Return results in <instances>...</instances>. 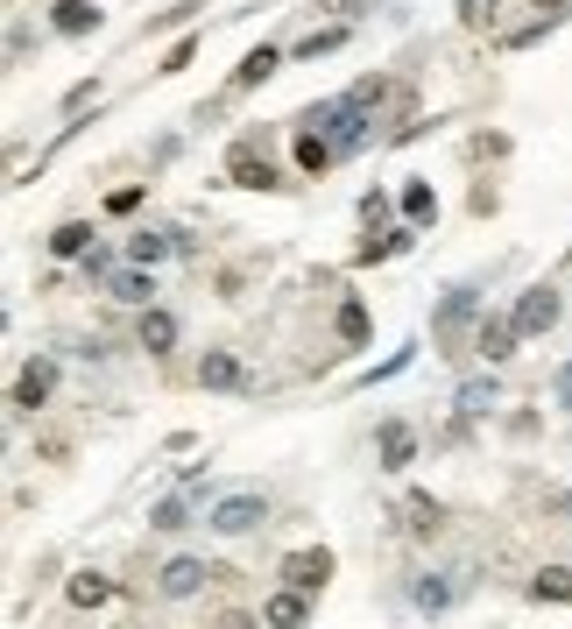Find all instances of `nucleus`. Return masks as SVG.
I'll list each match as a JSON object with an SVG mask.
<instances>
[{"mask_svg":"<svg viewBox=\"0 0 572 629\" xmlns=\"http://www.w3.org/2000/svg\"><path fill=\"white\" fill-rule=\"evenodd\" d=\"M530 8H538V14H551V22H559V14H572V0H530Z\"/></svg>","mask_w":572,"mask_h":629,"instance_id":"obj_34","label":"nucleus"},{"mask_svg":"<svg viewBox=\"0 0 572 629\" xmlns=\"http://www.w3.org/2000/svg\"><path fill=\"white\" fill-rule=\"evenodd\" d=\"M64 595H71V608H100V601L113 595V580H106V574H92V566H85V574H71V587H64Z\"/></svg>","mask_w":572,"mask_h":629,"instance_id":"obj_16","label":"nucleus"},{"mask_svg":"<svg viewBox=\"0 0 572 629\" xmlns=\"http://www.w3.org/2000/svg\"><path fill=\"white\" fill-rule=\"evenodd\" d=\"M339 43H347V29H311V35H297L290 57H326V50H339Z\"/></svg>","mask_w":572,"mask_h":629,"instance_id":"obj_27","label":"nucleus"},{"mask_svg":"<svg viewBox=\"0 0 572 629\" xmlns=\"http://www.w3.org/2000/svg\"><path fill=\"white\" fill-rule=\"evenodd\" d=\"M494 8H502V0H460V22L467 29H494Z\"/></svg>","mask_w":572,"mask_h":629,"instance_id":"obj_29","label":"nucleus"},{"mask_svg":"<svg viewBox=\"0 0 572 629\" xmlns=\"http://www.w3.org/2000/svg\"><path fill=\"white\" fill-rule=\"evenodd\" d=\"M544 29H551V14H544V22H530V29H517V35H509V50H530V43H544Z\"/></svg>","mask_w":572,"mask_h":629,"instance_id":"obj_31","label":"nucleus"},{"mask_svg":"<svg viewBox=\"0 0 572 629\" xmlns=\"http://www.w3.org/2000/svg\"><path fill=\"white\" fill-rule=\"evenodd\" d=\"M404 247H410V226H396V234H375L360 247V262H389V255H404Z\"/></svg>","mask_w":572,"mask_h":629,"instance_id":"obj_26","label":"nucleus"},{"mask_svg":"<svg viewBox=\"0 0 572 629\" xmlns=\"http://www.w3.org/2000/svg\"><path fill=\"white\" fill-rule=\"evenodd\" d=\"M404 530H417V538H431V530H438V503H431V495H410V503H404Z\"/></svg>","mask_w":572,"mask_h":629,"instance_id":"obj_24","label":"nucleus"},{"mask_svg":"<svg viewBox=\"0 0 572 629\" xmlns=\"http://www.w3.org/2000/svg\"><path fill=\"white\" fill-rule=\"evenodd\" d=\"M184 524H191V503H184V495H163V503L149 509V530H184Z\"/></svg>","mask_w":572,"mask_h":629,"instance_id":"obj_23","label":"nucleus"},{"mask_svg":"<svg viewBox=\"0 0 572 629\" xmlns=\"http://www.w3.org/2000/svg\"><path fill=\"white\" fill-rule=\"evenodd\" d=\"M530 601H572V566H544L530 580Z\"/></svg>","mask_w":572,"mask_h":629,"instance_id":"obj_20","label":"nucleus"},{"mask_svg":"<svg viewBox=\"0 0 572 629\" xmlns=\"http://www.w3.org/2000/svg\"><path fill=\"white\" fill-rule=\"evenodd\" d=\"M205 580H213V566H205V559H170L163 574H156V595L163 601H191Z\"/></svg>","mask_w":572,"mask_h":629,"instance_id":"obj_5","label":"nucleus"},{"mask_svg":"<svg viewBox=\"0 0 572 629\" xmlns=\"http://www.w3.org/2000/svg\"><path fill=\"white\" fill-rule=\"evenodd\" d=\"M368 0H318V14H360Z\"/></svg>","mask_w":572,"mask_h":629,"instance_id":"obj_33","label":"nucleus"},{"mask_svg":"<svg viewBox=\"0 0 572 629\" xmlns=\"http://www.w3.org/2000/svg\"><path fill=\"white\" fill-rule=\"evenodd\" d=\"M333 333L347 339V347H360V339H368V304L347 297V304H339V318H333Z\"/></svg>","mask_w":572,"mask_h":629,"instance_id":"obj_21","label":"nucleus"},{"mask_svg":"<svg viewBox=\"0 0 572 629\" xmlns=\"http://www.w3.org/2000/svg\"><path fill=\"white\" fill-rule=\"evenodd\" d=\"M333 156H339V149H333V135H318V128H304V135H297V163L311 170V177H318V170H326Z\"/></svg>","mask_w":572,"mask_h":629,"instance_id":"obj_19","label":"nucleus"},{"mask_svg":"<svg viewBox=\"0 0 572 629\" xmlns=\"http://www.w3.org/2000/svg\"><path fill=\"white\" fill-rule=\"evenodd\" d=\"M205 524H213L219 538H247L255 524H269V503H262V495H226V503H213Z\"/></svg>","mask_w":572,"mask_h":629,"instance_id":"obj_2","label":"nucleus"},{"mask_svg":"<svg viewBox=\"0 0 572 629\" xmlns=\"http://www.w3.org/2000/svg\"><path fill=\"white\" fill-rule=\"evenodd\" d=\"M106 297H121V304H149V297H156V276H149L142 262H127V270H113V276H106Z\"/></svg>","mask_w":572,"mask_h":629,"instance_id":"obj_10","label":"nucleus"},{"mask_svg":"<svg viewBox=\"0 0 572 629\" xmlns=\"http://www.w3.org/2000/svg\"><path fill=\"white\" fill-rule=\"evenodd\" d=\"M473 312H481V297L473 291H452L446 304H438V318H431V339H460L473 326Z\"/></svg>","mask_w":572,"mask_h":629,"instance_id":"obj_6","label":"nucleus"},{"mask_svg":"<svg viewBox=\"0 0 572 629\" xmlns=\"http://www.w3.org/2000/svg\"><path fill=\"white\" fill-rule=\"evenodd\" d=\"M135 205H142V192H135V184H121V192L106 199V213H135Z\"/></svg>","mask_w":572,"mask_h":629,"instance_id":"obj_32","label":"nucleus"},{"mask_svg":"<svg viewBox=\"0 0 572 629\" xmlns=\"http://www.w3.org/2000/svg\"><path fill=\"white\" fill-rule=\"evenodd\" d=\"M50 22H57V35H92L100 29V8H92V0H57Z\"/></svg>","mask_w":572,"mask_h":629,"instance_id":"obj_11","label":"nucleus"},{"mask_svg":"<svg viewBox=\"0 0 572 629\" xmlns=\"http://www.w3.org/2000/svg\"><path fill=\"white\" fill-rule=\"evenodd\" d=\"M50 255H64V262H85V255H92V226H85V220H64V226L50 234Z\"/></svg>","mask_w":572,"mask_h":629,"instance_id":"obj_15","label":"nucleus"},{"mask_svg":"<svg viewBox=\"0 0 572 629\" xmlns=\"http://www.w3.org/2000/svg\"><path fill=\"white\" fill-rule=\"evenodd\" d=\"M565 255H572V247H565Z\"/></svg>","mask_w":572,"mask_h":629,"instance_id":"obj_36","label":"nucleus"},{"mask_svg":"<svg viewBox=\"0 0 572 629\" xmlns=\"http://www.w3.org/2000/svg\"><path fill=\"white\" fill-rule=\"evenodd\" d=\"M226 177H234L241 192H276V163L262 156L255 142H234V149H226Z\"/></svg>","mask_w":572,"mask_h":629,"instance_id":"obj_3","label":"nucleus"},{"mask_svg":"<svg viewBox=\"0 0 572 629\" xmlns=\"http://www.w3.org/2000/svg\"><path fill=\"white\" fill-rule=\"evenodd\" d=\"M517 318H481V339H473V354H481L488 361V368H494V361H509V354H517Z\"/></svg>","mask_w":572,"mask_h":629,"instance_id":"obj_7","label":"nucleus"},{"mask_svg":"<svg viewBox=\"0 0 572 629\" xmlns=\"http://www.w3.org/2000/svg\"><path fill=\"white\" fill-rule=\"evenodd\" d=\"M198 383L205 389H247V368H241L234 354H205L198 361Z\"/></svg>","mask_w":572,"mask_h":629,"instance_id":"obj_13","label":"nucleus"},{"mask_svg":"<svg viewBox=\"0 0 572 629\" xmlns=\"http://www.w3.org/2000/svg\"><path fill=\"white\" fill-rule=\"evenodd\" d=\"M410 601H417V608H425V616H438V608H446V601H452V587H446V580H438V574H425V580H417V587H410Z\"/></svg>","mask_w":572,"mask_h":629,"instance_id":"obj_25","label":"nucleus"},{"mask_svg":"<svg viewBox=\"0 0 572 629\" xmlns=\"http://www.w3.org/2000/svg\"><path fill=\"white\" fill-rule=\"evenodd\" d=\"M410 354H417V347H404V354H389V361H381V368H368V375H360V383H389V375H404V368H410Z\"/></svg>","mask_w":572,"mask_h":629,"instance_id":"obj_30","label":"nucleus"},{"mask_svg":"<svg viewBox=\"0 0 572 629\" xmlns=\"http://www.w3.org/2000/svg\"><path fill=\"white\" fill-rule=\"evenodd\" d=\"M283 580L304 587V595H318V587L333 580V551H326V545H297L290 559H283Z\"/></svg>","mask_w":572,"mask_h":629,"instance_id":"obj_4","label":"nucleus"},{"mask_svg":"<svg viewBox=\"0 0 572 629\" xmlns=\"http://www.w3.org/2000/svg\"><path fill=\"white\" fill-rule=\"evenodd\" d=\"M50 383H57V368H50V361H29V368L14 375V410H43Z\"/></svg>","mask_w":572,"mask_h":629,"instance_id":"obj_9","label":"nucleus"},{"mask_svg":"<svg viewBox=\"0 0 572 629\" xmlns=\"http://www.w3.org/2000/svg\"><path fill=\"white\" fill-rule=\"evenodd\" d=\"M452 404H460V417H488V404H494V375H467Z\"/></svg>","mask_w":572,"mask_h":629,"instance_id":"obj_17","label":"nucleus"},{"mask_svg":"<svg viewBox=\"0 0 572 629\" xmlns=\"http://www.w3.org/2000/svg\"><path fill=\"white\" fill-rule=\"evenodd\" d=\"M559 312H565V304H559V291H551V283H530V291L517 297V312H509V318H517V333H523V339H538V333H551V326H559Z\"/></svg>","mask_w":572,"mask_h":629,"instance_id":"obj_1","label":"nucleus"},{"mask_svg":"<svg viewBox=\"0 0 572 629\" xmlns=\"http://www.w3.org/2000/svg\"><path fill=\"white\" fill-rule=\"evenodd\" d=\"M170 255V234H127V262H142V270H156Z\"/></svg>","mask_w":572,"mask_h":629,"instance_id":"obj_22","label":"nucleus"},{"mask_svg":"<svg viewBox=\"0 0 572 629\" xmlns=\"http://www.w3.org/2000/svg\"><path fill=\"white\" fill-rule=\"evenodd\" d=\"M559 404L572 410V361H565V368H559Z\"/></svg>","mask_w":572,"mask_h":629,"instance_id":"obj_35","label":"nucleus"},{"mask_svg":"<svg viewBox=\"0 0 572 629\" xmlns=\"http://www.w3.org/2000/svg\"><path fill=\"white\" fill-rule=\"evenodd\" d=\"M142 347L149 354H170V347H177V318H170V312H142Z\"/></svg>","mask_w":572,"mask_h":629,"instance_id":"obj_18","label":"nucleus"},{"mask_svg":"<svg viewBox=\"0 0 572 629\" xmlns=\"http://www.w3.org/2000/svg\"><path fill=\"white\" fill-rule=\"evenodd\" d=\"M404 213L425 226V220H438V199H431V184H404Z\"/></svg>","mask_w":572,"mask_h":629,"instance_id":"obj_28","label":"nucleus"},{"mask_svg":"<svg viewBox=\"0 0 572 629\" xmlns=\"http://www.w3.org/2000/svg\"><path fill=\"white\" fill-rule=\"evenodd\" d=\"M262 622H283V629L311 622V595H304V587H290V580H283V595H269V601H262Z\"/></svg>","mask_w":572,"mask_h":629,"instance_id":"obj_8","label":"nucleus"},{"mask_svg":"<svg viewBox=\"0 0 572 629\" xmlns=\"http://www.w3.org/2000/svg\"><path fill=\"white\" fill-rule=\"evenodd\" d=\"M276 64H283V50H269V43L247 50V57H241V71H234V92H255L262 79H276Z\"/></svg>","mask_w":572,"mask_h":629,"instance_id":"obj_12","label":"nucleus"},{"mask_svg":"<svg viewBox=\"0 0 572 629\" xmlns=\"http://www.w3.org/2000/svg\"><path fill=\"white\" fill-rule=\"evenodd\" d=\"M410 453H417V438H410V425L404 417H389V425H381V467H410Z\"/></svg>","mask_w":572,"mask_h":629,"instance_id":"obj_14","label":"nucleus"}]
</instances>
